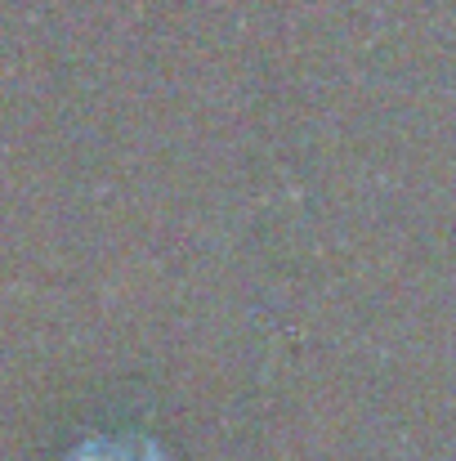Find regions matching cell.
<instances>
[{
	"instance_id": "6da1fadb",
	"label": "cell",
	"mask_w": 456,
	"mask_h": 461,
	"mask_svg": "<svg viewBox=\"0 0 456 461\" xmlns=\"http://www.w3.org/2000/svg\"><path fill=\"white\" fill-rule=\"evenodd\" d=\"M67 461H165V453L152 439L126 435V439H90L85 448H76Z\"/></svg>"
}]
</instances>
